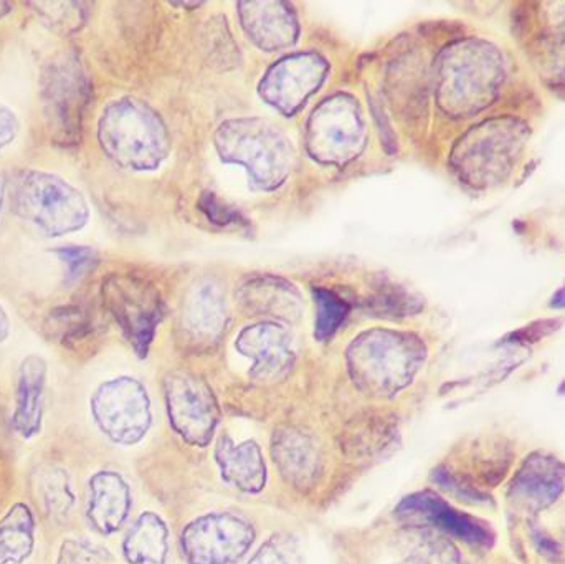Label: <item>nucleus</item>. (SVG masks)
Masks as SVG:
<instances>
[{
    "instance_id": "obj_3",
    "label": "nucleus",
    "mask_w": 565,
    "mask_h": 564,
    "mask_svg": "<svg viewBox=\"0 0 565 564\" xmlns=\"http://www.w3.org/2000/svg\"><path fill=\"white\" fill-rule=\"evenodd\" d=\"M214 141L222 161L242 166L252 185L262 191L280 188L291 171L288 138L265 119H228L218 126Z\"/></svg>"
},
{
    "instance_id": "obj_21",
    "label": "nucleus",
    "mask_w": 565,
    "mask_h": 564,
    "mask_svg": "<svg viewBox=\"0 0 565 564\" xmlns=\"http://www.w3.org/2000/svg\"><path fill=\"white\" fill-rule=\"evenodd\" d=\"M169 553V532L164 520L145 512L132 523L122 540V556L128 564H166Z\"/></svg>"
},
{
    "instance_id": "obj_22",
    "label": "nucleus",
    "mask_w": 565,
    "mask_h": 564,
    "mask_svg": "<svg viewBox=\"0 0 565 564\" xmlns=\"http://www.w3.org/2000/svg\"><path fill=\"white\" fill-rule=\"evenodd\" d=\"M35 517L25 503H15L0 520V564H23L35 550Z\"/></svg>"
},
{
    "instance_id": "obj_29",
    "label": "nucleus",
    "mask_w": 565,
    "mask_h": 564,
    "mask_svg": "<svg viewBox=\"0 0 565 564\" xmlns=\"http://www.w3.org/2000/svg\"><path fill=\"white\" fill-rule=\"evenodd\" d=\"M298 549L291 536L275 535L260 546L247 564H296Z\"/></svg>"
},
{
    "instance_id": "obj_17",
    "label": "nucleus",
    "mask_w": 565,
    "mask_h": 564,
    "mask_svg": "<svg viewBox=\"0 0 565 564\" xmlns=\"http://www.w3.org/2000/svg\"><path fill=\"white\" fill-rule=\"evenodd\" d=\"M215 460L222 479L245 493H258L267 483V466L262 449L254 440L235 444L228 436L221 437L215 447Z\"/></svg>"
},
{
    "instance_id": "obj_14",
    "label": "nucleus",
    "mask_w": 565,
    "mask_h": 564,
    "mask_svg": "<svg viewBox=\"0 0 565 564\" xmlns=\"http://www.w3.org/2000/svg\"><path fill=\"white\" fill-rule=\"evenodd\" d=\"M241 22L255 45L264 50H280L298 39V19L285 2L238 3Z\"/></svg>"
},
{
    "instance_id": "obj_15",
    "label": "nucleus",
    "mask_w": 565,
    "mask_h": 564,
    "mask_svg": "<svg viewBox=\"0 0 565 564\" xmlns=\"http://www.w3.org/2000/svg\"><path fill=\"white\" fill-rule=\"evenodd\" d=\"M46 371L45 360L39 354H30L20 364L12 427L22 439H33L42 430Z\"/></svg>"
},
{
    "instance_id": "obj_27",
    "label": "nucleus",
    "mask_w": 565,
    "mask_h": 564,
    "mask_svg": "<svg viewBox=\"0 0 565 564\" xmlns=\"http://www.w3.org/2000/svg\"><path fill=\"white\" fill-rule=\"evenodd\" d=\"M115 560L102 546L89 540H66L58 552L56 564H113Z\"/></svg>"
},
{
    "instance_id": "obj_2",
    "label": "nucleus",
    "mask_w": 565,
    "mask_h": 564,
    "mask_svg": "<svg viewBox=\"0 0 565 564\" xmlns=\"http://www.w3.org/2000/svg\"><path fill=\"white\" fill-rule=\"evenodd\" d=\"M345 358L359 390L391 397L411 383L424 361V348L412 334L369 330L352 341Z\"/></svg>"
},
{
    "instance_id": "obj_33",
    "label": "nucleus",
    "mask_w": 565,
    "mask_h": 564,
    "mask_svg": "<svg viewBox=\"0 0 565 564\" xmlns=\"http://www.w3.org/2000/svg\"><path fill=\"white\" fill-rule=\"evenodd\" d=\"M6 192H7V178L3 174H0V212H2L3 201H6Z\"/></svg>"
},
{
    "instance_id": "obj_32",
    "label": "nucleus",
    "mask_w": 565,
    "mask_h": 564,
    "mask_svg": "<svg viewBox=\"0 0 565 564\" xmlns=\"http://www.w3.org/2000/svg\"><path fill=\"white\" fill-rule=\"evenodd\" d=\"M9 317H7L6 310H3L2 305H0V343H2V341H6V338L9 337Z\"/></svg>"
},
{
    "instance_id": "obj_12",
    "label": "nucleus",
    "mask_w": 565,
    "mask_h": 564,
    "mask_svg": "<svg viewBox=\"0 0 565 564\" xmlns=\"http://www.w3.org/2000/svg\"><path fill=\"white\" fill-rule=\"evenodd\" d=\"M237 350L254 363L250 374L255 380L282 376L296 358L295 338L275 321H262L244 328L237 338Z\"/></svg>"
},
{
    "instance_id": "obj_23",
    "label": "nucleus",
    "mask_w": 565,
    "mask_h": 564,
    "mask_svg": "<svg viewBox=\"0 0 565 564\" xmlns=\"http://www.w3.org/2000/svg\"><path fill=\"white\" fill-rule=\"evenodd\" d=\"M36 499H39L42 512L50 522H68L75 507V493L68 473L60 467H49L39 473L36 482Z\"/></svg>"
},
{
    "instance_id": "obj_8",
    "label": "nucleus",
    "mask_w": 565,
    "mask_h": 564,
    "mask_svg": "<svg viewBox=\"0 0 565 564\" xmlns=\"http://www.w3.org/2000/svg\"><path fill=\"white\" fill-rule=\"evenodd\" d=\"M103 301L121 327L136 353L146 357L156 328L164 317V304L149 281L132 275H111L103 281Z\"/></svg>"
},
{
    "instance_id": "obj_19",
    "label": "nucleus",
    "mask_w": 565,
    "mask_h": 564,
    "mask_svg": "<svg viewBox=\"0 0 565 564\" xmlns=\"http://www.w3.org/2000/svg\"><path fill=\"white\" fill-rule=\"evenodd\" d=\"M274 459L281 476L295 487H309L319 472V450L302 430L285 427L274 437Z\"/></svg>"
},
{
    "instance_id": "obj_31",
    "label": "nucleus",
    "mask_w": 565,
    "mask_h": 564,
    "mask_svg": "<svg viewBox=\"0 0 565 564\" xmlns=\"http://www.w3.org/2000/svg\"><path fill=\"white\" fill-rule=\"evenodd\" d=\"M19 132L17 116L7 106L0 105V151L15 139Z\"/></svg>"
},
{
    "instance_id": "obj_4",
    "label": "nucleus",
    "mask_w": 565,
    "mask_h": 564,
    "mask_svg": "<svg viewBox=\"0 0 565 564\" xmlns=\"http://www.w3.org/2000/svg\"><path fill=\"white\" fill-rule=\"evenodd\" d=\"M15 214L46 237L82 231L89 219L85 195L53 172L20 171L12 182Z\"/></svg>"
},
{
    "instance_id": "obj_6",
    "label": "nucleus",
    "mask_w": 565,
    "mask_h": 564,
    "mask_svg": "<svg viewBox=\"0 0 565 564\" xmlns=\"http://www.w3.org/2000/svg\"><path fill=\"white\" fill-rule=\"evenodd\" d=\"M364 142V116L359 103L345 93L319 103L306 126V148L321 164H348L361 155Z\"/></svg>"
},
{
    "instance_id": "obj_9",
    "label": "nucleus",
    "mask_w": 565,
    "mask_h": 564,
    "mask_svg": "<svg viewBox=\"0 0 565 564\" xmlns=\"http://www.w3.org/2000/svg\"><path fill=\"white\" fill-rule=\"evenodd\" d=\"M255 529L235 513H209L185 526L182 555L188 564H234L254 545Z\"/></svg>"
},
{
    "instance_id": "obj_18",
    "label": "nucleus",
    "mask_w": 565,
    "mask_h": 564,
    "mask_svg": "<svg viewBox=\"0 0 565 564\" xmlns=\"http://www.w3.org/2000/svg\"><path fill=\"white\" fill-rule=\"evenodd\" d=\"M225 301L214 284H201L189 294L182 313V330L195 344H212L224 331Z\"/></svg>"
},
{
    "instance_id": "obj_5",
    "label": "nucleus",
    "mask_w": 565,
    "mask_h": 564,
    "mask_svg": "<svg viewBox=\"0 0 565 564\" xmlns=\"http://www.w3.org/2000/svg\"><path fill=\"white\" fill-rule=\"evenodd\" d=\"M40 98L53 142L63 148L78 145L89 82L75 52L58 53L43 66Z\"/></svg>"
},
{
    "instance_id": "obj_28",
    "label": "nucleus",
    "mask_w": 565,
    "mask_h": 564,
    "mask_svg": "<svg viewBox=\"0 0 565 564\" xmlns=\"http://www.w3.org/2000/svg\"><path fill=\"white\" fill-rule=\"evenodd\" d=\"M32 7H35L36 12H40L49 25L60 32H75L83 23L79 3H33Z\"/></svg>"
},
{
    "instance_id": "obj_20",
    "label": "nucleus",
    "mask_w": 565,
    "mask_h": 564,
    "mask_svg": "<svg viewBox=\"0 0 565 564\" xmlns=\"http://www.w3.org/2000/svg\"><path fill=\"white\" fill-rule=\"evenodd\" d=\"M242 307L255 313L292 320L302 310L298 290L277 277H255L241 285L237 291Z\"/></svg>"
},
{
    "instance_id": "obj_26",
    "label": "nucleus",
    "mask_w": 565,
    "mask_h": 564,
    "mask_svg": "<svg viewBox=\"0 0 565 564\" xmlns=\"http://www.w3.org/2000/svg\"><path fill=\"white\" fill-rule=\"evenodd\" d=\"M53 254L65 264L66 284H76L98 267L99 257L92 247L72 245V247L55 248Z\"/></svg>"
},
{
    "instance_id": "obj_1",
    "label": "nucleus",
    "mask_w": 565,
    "mask_h": 564,
    "mask_svg": "<svg viewBox=\"0 0 565 564\" xmlns=\"http://www.w3.org/2000/svg\"><path fill=\"white\" fill-rule=\"evenodd\" d=\"M98 139L109 159L131 171H152L169 155V135L161 116L135 98L109 103L98 123Z\"/></svg>"
},
{
    "instance_id": "obj_16",
    "label": "nucleus",
    "mask_w": 565,
    "mask_h": 564,
    "mask_svg": "<svg viewBox=\"0 0 565 564\" xmlns=\"http://www.w3.org/2000/svg\"><path fill=\"white\" fill-rule=\"evenodd\" d=\"M398 513L404 519H414L415 517V519L427 520L431 525L438 526L463 542L473 543V545H490L493 540L490 530L484 529L471 517L451 509L431 493L408 497L398 506Z\"/></svg>"
},
{
    "instance_id": "obj_13",
    "label": "nucleus",
    "mask_w": 565,
    "mask_h": 564,
    "mask_svg": "<svg viewBox=\"0 0 565 564\" xmlns=\"http://www.w3.org/2000/svg\"><path fill=\"white\" fill-rule=\"evenodd\" d=\"M131 489L115 470H99L88 482L85 515L99 535L119 532L131 512Z\"/></svg>"
},
{
    "instance_id": "obj_7",
    "label": "nucleus",
    "mask_w": 565,
    "mask_h": 564,
    "mask_svg": "<svg viewBox=\"0 0 565 564\" xmlns=\"http://www.w3.org/2000/svg\"><path fill=\"white\" fill-rule=\"evenodd\" d=\"M89 407L98 429L119 446H135L151 427V403L135 377L106 381L93 394Z\"/></svg>"
},
{
    "instance_id": "obj_10",
    "label": "nucleus",
    "mask_w": 565,
    "mask_h": 564,
    "mask_svg": "<svg viewBox=\"0 0 565 564\" xmlns=\"http://www.w3.org/2000/svg\"><path fill=\"white\" fill-rule=\"evenodd\" d=\"M164 387L169 421L175 433L192 446L211 444L218 424L217 400L211 387L185 371L169 374Z\"/></svg>"
},
{
    "instance_id": "obj_25",
    "label": "nucleus",
    "mask_w": 565,
    "mask_h": 564,
    "mask_svg": "<svg viewBox=\"0 0 565 564\" xmlns=\"http://www.w3.org/2000/svg\"><path fill=\"white\" fill-rule=\"evenodd\" d=\"M49 330L53 337H58L62 343L72 344L88 331V318L79 308H56L50 313Z\"/></svg>"
},
{
    "instance_id": "obj_24",
    "label": "nucleus",
    "mask_w": 565,
    "mask_h": 564,
    "mask_svg": "<svg viewBox=\"0 0 565 564\" xmlns=\"http://www.w3.org/2000/svg\"><path fill=\"white\" fill-rule=\"evenodd\" d=\"M316 300V337L319 340H326L331 337L342 321L345 320L349 307L342 298L332 291L318 288L315 290Z\"/></svg>"
},
{
    "instance_id": "obj_11",
    "label": "nucleus",
    "mask_w": 565,
    "mask_h": 564,
    "mask_svg": "<svg viewBox=\"0 0 565 564\" xmlns=\"http://www.w3.org/2000/svg\"><path fill=\"white\" fill-rule=\"evenodd\" d=\"M329 65L312 52L282 56L265 73L260 95L268 105L285 115H292L324 83Z\"/></svg>"
},
{
    "instance_id": "obj_30",
    "label": "nucleus",
    "mask_w": 565,
    "mask_h": 564,
    "mask_svg": "<svg viewBox=\"0 0 565 564\" xmlns=\"http://www.w3.org/2000/svg\"><path fill=\"white\" fill-rule=\"evenodd\" d=\"M201 209L212 224L218 227H244L245 217L241 212L232 209L218 195L205 192L201 198Z\"/></svg>"
}]
</instances>
